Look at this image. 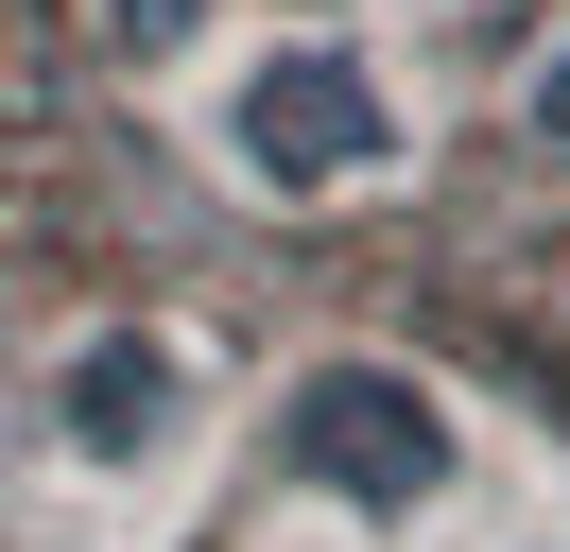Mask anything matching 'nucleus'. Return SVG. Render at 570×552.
<instances>
[{"label": "nucleus", "instance_id": "7ed1b4c3", "mask_svg": "<svg viewBox=\"0 0 570 552\" xmlns=\"http://www.w3.org/2000/svg\"><path fill=\"white\" fill-rule=\"evenodd\" d=\"M174 432H190L174 328H87L70 363H52V448H70V466H156Z\"/></svg>", "mask_w": 570, "mask_h": 552}, {"label": "nucleus", "instance_id": "f03ea898", "mask_svg": "<svg viewBox=\"0 0 570 552\" xmlns=\"http://www.w3.org/2000/svg\"><path fill=\"white\" fill-rule=\"evenodd\" d=\"M225 156H243L259 190H346V172L397 156V103H381L363 52H277V69H243V103H225Z\"/></svg>", "mask_w": 570, "mask_h": 552}, {"label": "nucleus", "instance_id": "39448f33", "mask_svg": "<svg viewBox=\"0 0 570 552\" xmlns=\"http://www.w3.org/2000/svg\"><path fill=\"white\" fill-rule=\"evenodd\" d=\"M535 138H553V156H570V52L535 69Z\"/></svg>", "mask_w": 570, "mask_h": 552}, {"label": "nucleus", "instance_id": "20e7f679", "mask_svg": "<svg viewBox=\"0 0 570 552\" xmlns=\"http://www.w3.org/2000/svg\"><path fill=\"white\" fill-rule=\"evenodd\" d=\"M105 34H121V52H190V34H208V0H105Z\"/></svg>", "mask_w": 570, "mask_h": 552}, {"label": "nucleus", "instance_id": "f257e3e1", "mask_svg": "<svg viewBox=\"0 0 570 552\" xmlns=\"http://www.w3.org/2000/svg\"><path fill=\"white\" fill-rule=\"evenodd\" d=\"M277 448L328 483V501H363V518L450 501V414H432L397 363H312V379H294V414H277Z\"/></svg>", "mask_w": 570, "mask_h": 552}]
</instances>
